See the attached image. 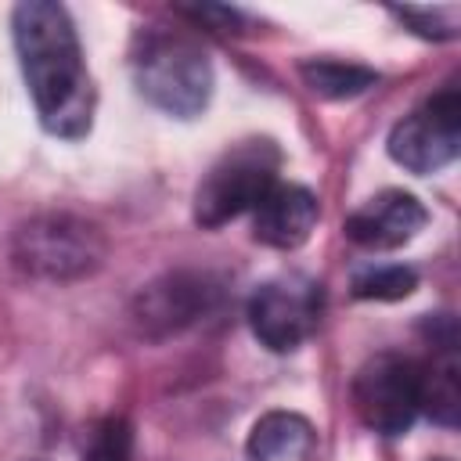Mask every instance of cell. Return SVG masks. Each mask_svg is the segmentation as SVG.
Returning <instances> with one entry per match:
<instances>
[{
  "label": "cell",
  "instance_id": "obj_9",
  "mask_svg": "<svg viewBox=\"0 0 461 461\" xmlns=\"http://www.w3.org/2000/svg\"><path fill=\"white\" fill-rule=\"evenodd\" d=\"M425 220H429V212L411 191L389 187V191H378L357 212L346 216V238L360 249L389 252V249L407 245L425 227Z\"/></svg>",
  "mask_w": 461,
  "mask_h": 461
},
{
  "label": "cell",
  "instance_id": "obj_15",
  "mask_svg": "<svg viewBox=\"0 0 461 461\" xmlns=\"http://www.w3.org/2000/svg\"><path fill=\"white\" fill-rule=\"evenodd\" d=\"M83 461H133V429L126 418H104L83 450Z\"/></svg>",
  "mask_w": 461,
  "mask_h": 461
},
{
  "label": "cell",
  "instance_id": "obj_4",
  "mask_svg": "<svg viewBox=\"0 0 461 461\" xmlns=\"http://www.w3.org/2000/svg\"><path fill=\"white\" fill-rule=\"evenodd\" d=\"M281 151L267 137L227 148L194 187V223L216 230L241 212H252L263 194L277 184Z\"/></svg>",
  "mask_w": 461,
  "mask_h": 461
},
{
  "label": "cell",
  "instance_id": "obj_14",
  "mask_svg": "<svg viewBox=\"0 0 461 461\" xmlns=\"http://www.w3.org/2000/svg\"><path fill=\"white\" fill-rule=\"evenodd\" d=\"M418 288V274L411 267H371L353 277V295L357 299H378V303H396L407 299Z\"/></svg>",
  "mask_w": 461,
  "mask_h": 461
},
{
  "label": "cell",
  "instance_id": "obj_3",
  "mask_svg": "<svg viewBox=\"0 0 461 461\" xmlns=\"http://www.w3.org/2000/svg\"><path fill=\"white\" fill-rule=\"evenodd\" d=\"M11 263L36 281H79L104 263V234L68 212H40L14 227Z\"/></svg>",
  "mask_w": 461,
  "mask_h": 461
},
{
  "label": "cell",
  "instance_id": "obj_7",
  "mask_svg": "<svg viewBox=\"0 0 461 461\" xmlns=\"http://www.w3.org/2000/svg\"><path fill=\"white\" fill-rule=\"evenodd\" d=\"M317 321L321 285L303 274H281L274 281H263L249 299V328L274 353L299 349L317 331Z\"/></svg>",
  "mask_w": 461,
  "mask_h": 461
},
{
  "label": "cell",
  "instance_id": "obj_5",
  "mask_svg": "<svg viewBox=\"0 0 461 461\" xmlns=\"http://www.w3.org/2000/svg\"><path fill=\"white\" fill-rule=\"evenodd\" d=\"M353 407L378 436H403L421 414V364L403 353H375L353 378Z\"/></svg>",
  "mask_w": 461,
  "mask_h": 461
},
{
  "label": "cell",
  "instance_id": "obj_11",
  "mask_svg": "<svg viewBox=\"0 0 461 461\" xmlns=\"http://www.w3.org/2000/svg\"><path fill=\"white\" fill-rule=\"evenodd\" d=\"M317 447V432L303 414L270 411L249 432V457L252 461H310Z\"/></svg>",
  "mask_w": 461,
  "mask_h": 461
},
{
  "label": "cell",
  "instance_id": "obj_10",
  "mask_svg": "<svg viewBox=\"0 0 461 461\" xmlns=\"http://www.w3.org/2000/svg\"><path fill=\"white\" fill-rule=\"evenodd\" d=\"M317 216H321V205L313 191L299 184H274L263 194V202L252 209V238L267 249L292 252L313 234Z\"/></svg>",
  "mask_w": 461,
  "mask_h": 461
},
{
  "label": "cell",
  "instance_id": "obj_12",
  "mask_svg": "<svg viewBox=\"0 0 461 461\" xmlns=\"http://www.w3.org/2000/svg\"><path fill=\"white\" fill-rule=\"evenodd\" d=\"M299 79L313 97L324 101H346L357 97L364 90H371L378 83V72L367 65H353V61H335V58H310L299 65Z\"/></svg>",
  "mask_w": 461,
  "mask_h": 461
},
{
  "label": "cell",
  "instance_id": "obj_6",
  "mask_svg": "<svg viewBox=\"0 0 461 461\" xmlns=\"http://www.w3.org/2000/svg\"><path fill=\"white\" fill-rule=\"evenodd\" d=\"M389 158L407 173H439L461 151V97L457 90H439L421 108L403 115L389 133Z\"/></svg>",
  "mask_w": 461,
  "mask_h": 461
},
{
  "label": "cell",
  "instance_id": "obj_17",
  "mask_svg": "<svg viewBox=\"0 0 461 461\" xmlns=\"http://www.w3.org/2000/svg\"><path fill=\"white\" fill-rule=\"evenodd\" d=\"M180 14H187L198 25H209L216 32H245V18L234 7H220V4H194V7H180Z\"/></svg>",
  "mask_w": 461,
  "mask_h": 461
},
{
  "label": "cell",
  "instance_id": "obj_8",
  "mask_svg": "<svg viewBox=\"0 0 461 461\" xmlns=\"http://www.w3.org/2000/svg\"><path fill=\"white\" fill-rule=\"evenodd\" d=\"M223 299V288L205 270H169L144 285L133 299V324L144 339H169L205 313H212Z\"/></svg>",
  "mask_w": 461,
  "mask_h": 461
},
{
  "label": "cell",
  "instance_id": "obj_16",
  "mask_svg": "<svg viewBox=\"0 0 461 461\" xmlns=\"http://www.w3.org/2000/svg\"><path fill=\"white\" fill-rule=\"evenodd\" d=\"M393 14L400 22L411 25V32L425 36V40H454L457 36V11L454 7H393Z\"/></svg>",
  "mask_w": 461,
  "mask_h": 461
},
{
  "label": "cell",
  "instance_id": "obj_2",
  "mask_svg": "<svg viewBox=\"0 0 461 461\" xmlns=\"http://www.w3.org/2000/svg\"><path fill=\"white\" fill-rule=\"evenodd\" d=\"M133 83L148 104L173 119H194L212 97V61L180 29H144L133 47Z\"/></svg>",
  "mask_w": 461,
  "mask_h": 461
},
{
  "label": "cell",
  "instance_id": "obj_1",
  "mask_svg": "<svg viewBox=\"0 0 461 461\" xmlns=\"http://www.w3.org/2000/svg\"><path fill=\"white\" fill-rule=\"evenodd\" d=\"M25 86L47 133L79 140L90 133L94 86L68 11L58 0H22L11 14Z\"/></svg>",
  "mask_w": 461,
  "mask_h": 461
},
{
  "label": "cell",
  "instance_id": "obj_13",
  "mask_svg": "<svg viewBox=\"0 0 461 461\" xmlns=\"http://www.w3.org/2000/svg\"><path fill=\"white\" fill-rule=\"evenodd\" d=\"M421 414H429L443 429H454L461 418V375L454 346L439 349V357L421 367Z\"/></svg>",
  "mask_w": 461,
  "mask_h": 461
},
{
  "label": "cell",
  "instance_id": "obj_18",
  "mask_svg": "<svg viewBox=\"0 0 461 461\" xmlns=\"http://www.w3.org/2000/svg\"><path fill=\"white\" fill-rule=\"evenodd\" d=\"M436 461H447V457H436Z\"/></svg>",
  "mask_w": 461,
  "mask_h": 461
}]
</instances>
